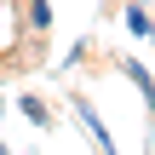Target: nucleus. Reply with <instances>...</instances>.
<instances>
[{
  "label": "nucleus",
  "instance_id": "39448f33",
  "mask_svg": "<svg viewBox=\"0 0 155 155\" xmlns=\"http://www.w3.org/2000/svg\"><path fill=\"white\" fill-rule=\"evenodd\" d=\"M127 81H132L138 92H144V86H155V75H150V69H144V63H138V58H127Z\"/></svg>",
  "mask_w": 155,
  "mask_h": 155
},
{
  "label": "nucleus",
  "instance_id": "0eeeda50",
  "mask_svg": "<svg viewBox=\"0 0 155 155\" xmlns=\"http://www.w3.org/2000/svg\"><path fill=\"white\" fill-rule=\"evenodd\" d=\"M6 12H12V0H0V23H6Z\"/></svg>",
  "mask_w": 155,
  "mask_h": 155
},
{
  "label": "nucleus",
  "instance_id": "423d86ee",
  "mask_svg": "<svg viewBox=\"0 0 155 155\" xmlns=\"http://www.w3.org/2000/svg\"><path fill=\"white\" fill-rule=\"evenodd\" d=\"M144 104H150V115H155V86H144Z\"/></svg>",
  "mask_w": 155,
  "mask_h": 155
},
{
  "label": "nucleus",
  "instance_id": "f257e3e1",
  "mask_svg": "<svg viewBox=\"0 0 155 155\" xmlns=\"http://www.w3.org/2000/svg\"><path fill=\"white\" fill-rule=\"evenodd\" d=\"M75 115H81V127H86V138H92V150H98V155H121V150H115V138H109V127L98 121L92 98H75Z\"/></svg>",
  "mask_w": 155,
  "mask_h": 155
},
{
  "label": "nucleus",
  "instance_id": "6e6552de",
  "mask_svg": "<svg viewBox=\"0 0 155 155\" xmlns=\"http://www.w3.org/2000/svg\"><path fill=\"white\" fill-rule=\"evenodd\" d=\"M0 155H12V144H6V138H0Z\"/></svg>",
  "mask_w": 155,
  "mask_h": 155
},
{
  "label": "nucleus",
  "instance_id": "1a4fd4ad",
  "mask_svg": "<svg viewBox=\"0 0 155 155\" xmlns=\"http://www.w3.org/2000/svg\"><path fill=\"white\" fill-rule=\"evenodd\" d=\"M150 46H155V29H150Z\"/></svg>",
  "mask_w": 155,
  "mask_h": 155
},
{
  "label": "nucleus",
  "instance_id": "20e7f679",
  "mask_svg": "<svg viewBox=\"0 0 155 155\" xmlns=\"http://www.w3.org/2000/svg\"><path fill=\"white\" fill-rule=\"evenodd\" d=\"M23 17H29V29H35V35H46V29H52V0H29V6H23Z\"/></svg>",
  "mask_w": 155,
  "mask_h": 155
},
{
  "label": "nucleus",
  "instance_id": "7ed1b4c3",
  "mask_svg": "<svg viewBox=\"0 0 155 155\" xmlns=\"http://www.w3.org/2000/svg\"><path fill=\"white\" fill-rule=\"evenodd\" d=\"M150 29H155V17L144 12V0H132V6H127V35H138V40H150Z\"/></svg>",
  "mask_w": 155,
  "mask_h": 155
},
{
  "label": "nucleus",
  "instance_id": "f03ea898",
  "mask_svg": "<svg viewBox=\"0 0 155 155\" xmlns=\"http://www.w3.org/2000/svg\"><path fill=\"white\" fill-rule=\"evenodd\" d=\"M17 115H23V121H29L35 132H46V127H52V109H46V104H40L35 92H23V98H17Z\"/></svg>",
  "mask_w": 155,
  "mask_h": 155
}]
</instances>
